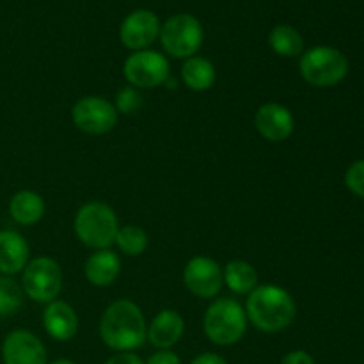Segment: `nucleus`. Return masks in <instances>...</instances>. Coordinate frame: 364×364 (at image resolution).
<instances>
[{"mask_svg":"<svg viewBox=\"0 0 364 364\" xmlns=\"http://www.w3.org/2000/svg\"><path fill=\"white\" fill-rule=\"evenodd\" d=\"M247 320L262 333H279L290 327L297 316L294 297L276 284H262L249 294L245 302Z\"/></svg>","mask_w":364,"mask_h":364,"instance_id":"nucleus-2","label":"nucleus"},{"mask_svg":"<svg viewBox=\"0 0 364 364\" xmlns=\"http://www.w3.org/2000/svg\"><path fill=\"white\" fill-rule=\"evenodd\" d=\"M100 338L116 352H134L148 340V323L141 308L128 299L112 302L100 320Z\"/></svg>","mask_w":364,"mask_h":364,"instance_id":"nucleus-1","label":"nucleus"},{"mask_svg":"<svg viewBox=\"0 0 364 364\" xmlns=\"http://www.w3.org/2000/svg\"><path fill=\"white\" fill-rule=\"evenodd\" d=\"M183 316L174 309H162L148 326V341L159 350H171L183 336Z\"/></svg>","mask_w":364,"mask_h":364,"instance_id":"nucleus-14","label":"nucleus"},{"mask_svg":"<svg viewBox=\"0 0 364 364\" xmlns=\"http://www.w3.org/2000/svg\"><path fill=\"white\" fill-rule=\"evenodd\" d=\"M23 306V290L9 276H0V316L16 315Z\"/></svg>","mask_w":364,"mask_h":364,"instance_id":"nucleus-23","label":"nucleus"},{"mask_svg":"<svg viewBox=\"0 0 364 364\" xmlns=\"http://www.w3.org/2000/svg\"><path fill=\"white\" fill-rule=\"evenodd\" d=\"M215 66L205 57H188L181 68V80L191 91L203 92L208 91L215 84Z\"/></svg>","mask_w":364,"mask_h":364,"instance_id":"nucleus-19","label":"nucleus"},{"mask_svg":"<svg viewBox=\"0 0 364 364\" xmlns=\"http://www.w3.org/2000/svg\"><path fill=\"white\" fill-rule=\"evenodd\" d=\"M123 75L137 89H153L166 84L171 77L169 60L155 50H139L127 57Z\"/></svg>","mask_w":364,"mask_h":364,"instance_id":"nucleus-8","label":"nucleus"},{"mask_svg":"<svg viewBox=\"0 0 364 364\" xmlns=\"http://www.w3.org/2000/svg\"><path fill=\"white\" fill-rule=\"evenodd\" d=\"M279 364H315V361L306 350H291L281 359Z\"/></svg>","mask_w":364,"mask_h":364,"instance_id":"nucleus-27","label":"nucleus"},{"mask_svg":"<svg viewBox=\"0 0 364 364\" xmlns=\"http://www.w3.org/2000/svg\"><path fill=\"white\" fill-rule=\"evenodd\" d=\"M71 119L84 134L105 135L117 124V110L102 96H84L71 109Z\"/></svg>","mask_w":364,"mask_h":364,"instance_id":"nucleus-9","label":"nucleus"},{"mask_svg":"<svg viewBox=\"0 0 364 364\" xmlns=\"http://www.w3.org/2000/svg\"><path fill=\"white\" fill-rule=\"evenodd\" d=\"M27 240L18 231L2 230L0 231V276H14L21 272L28 263Z\"/></svg>","mask_w":364,"mask_h":364,"instance_id":"nucleus-16","label":"nucleus"},{"mask_svg":"<svg viewBox=\"0 0 364 364\" xmlns=\"http://www.w3.org/2000/svg\"><path fill=\"white\" fill-rule=\"evenodd\" d=\"M63 288V270L53 258L39 256L31 259L21 274V290L31 301L50 304Z\"/></svg>","mask_w":364,"mask_h":364,"instance_id":"nucleus-7","label":"nucleus"},{"mask_svg":"<svg viewBox=\"0 0 364 364\" xmlns=\"http://www.w3.org/2000/svg\"><path fill=\"white\" fill-rule=\"evenodd\" d=\"M116 110L117 114H134L142 107V96L134 85H127V87L119 89L116 95Z\"/></svg>","mask_w":364,"mask_h":364,"instance_id":"nucleus-24","label":"nucleus"},{"mask_svg":"<svg viewBox=\"0 0 364 364\" xmlns=\"http://www.w3.org/2000/svg\"><path fill=\"white\" fill-rule=\"evenodd\" d=\"M105 364H146V363L142 361L137 354H134V352H117V354H114L112 358L107 359Z\"/></svg>","mask_w":364,"mask_h":364,"instance_id":"nucleus-28","label":"nucleus"},{"mask_svg":"<svg viewBox=\"0 0 364 364\" xmlns=\"http://www.w3.org/2000/svg\"><path fill=\"white\" fill-rule=\"evenodd\" d=\"M345 185L352 194L364 198V159L348 167L345 173Z\"/></svg>","mask_w":364,"mask_h":364,"instance_id":"nucleus-25","label":"nucleus"},{"mask_svg":"<svg viewBox=\"0 0 364 364\" xmlns=\"http://www.w3.org/2000/svg\"><path fill=\"white\" fill-rule=\"evenodd\" d=\"M205 32L199 20L192 14L181 13L171 16L160 27V43L174 59H188L201 48Z\"/></svg>","mask_w":364,"mask_h":364,"instance_id":"nucleus-6","label":"nucleus"},{"mask_svg":"<svg viewBox=\"0 0 364 364\" xmlns=\"http://www.w3.org/2000/svg\"><path fill=\"white\" fill-rule=\"evenodd\" d=\"M4 364H46V348L34 333L16 329L2 343Z\"/></svg>","mask_w":364,"mask_h":364,"instance_id":"nucleus-12","label":"nucleus"},{"mask_svg":"<svg viewBox=\"0 0 364 364\" xmlns=\"http://www.w3.org/2000/svg\"><path fill=\"white\" fill-rule=\"evenodd\" d=\"M160 36L159 16L151 11L139 9L128 14L119 28V39L128 50H148Z\"/></svg>","mask_w":364,"mask_h":364,"instance_id":"nucleus-11","label":"nucleus"},{"mask_svg":"<svg viewBox=\"0 0 364 364\" xmlns=\"http://www.w3.org/2000/svg\"><path fill=\"white\" fill-rule=\"evenodd\" d=\"M191 364H228V361L223 355L213 354V352H203L198 358L192 359Z\"/></svg>","mask_w":364,"mask_h":364,"instance_id":"nucleus-29","label":"nucleus"},{"mask_svg":"<svg viewBox=\"0 0 364 364\" xmlns=\"http://www.w3.org/2000/svg\"><path fill=\"white\" fill-rule=\"evenodd\" d=\"M50 364H77V363L71 361V359H57V361H53Z\"/></svg>","mask_w":364,"mask_h":364,"instance_id":"nucleus-30","label":"nucleus"},{"mask_svg":"<svg viewBox=\"0 0 364 364\" xmlns=\"http://www.w3.org/2000/svg\"><path fill=\"white\" fill-rule=\"evenodd\" d=\"M247 315L235 299H217L206 308L203 331L213 345L230 347L238 343L247 331Z\"/></svg>","mask_w":364,"mask_h":364,"instance_id":"nucleus-3","label":"nucleus"},{"mask_svg":"<svg viewBox=\"0 0 364 364\" xmlns=\"http://www.w3.org/2000/svg\"><path fill=\"white\" fill-rule=\"evenodd\" d=\"M302 78L313 87H334L348 73V60L343 52L333 46H315L301 55Z\"/></svg>","mask_w":364,"mask_h":364,"instance_id":"nucleus-5","label":"nucleus"},{"mask_svg":"<svg viewBox=\"0 0 364 364\" xmlns=\"http://www.w3.org/2000/svg\"><path fill=\"white\" fill-rule=\"evenodd\" d=\"M146 364H181L180 355L173 350H156L148 358Z\"/></svg>","mask_w":364,"mask_h":364,"instance_id":"nucleus-26","label":"nucleus"},{"mask_svg":"<svg viewBox=\"0 0 364 364\" xmlns=\"http://www.w3.org/2000/svg\"><path fill=\"white\" fill-rule=\"evenodd\" d=\"M269 45L274 53L281 57H297L304 52V39L291 25H277L270 31Z\"/></svg>","mask_w":364,"mask_h":364,"instance_id":"nucleus-21","label":"nucleus"},{"mask_svg":"<svg viewBox=\"0 0 364 364\" xmlns=\"http://www.w3.org/2000/svg\"><path fill=\"white\" fill-rule=\"evenodd\" d=\"M75 235L87 247L100 251L116 242L119 220L112 206L102 201H91L80 206L75 215Z\"/></svg>","mask_w":364,"mask_h":364,"instance_id":"nucleus-4","label":"nucleus"},{"mask_svg":"<svg viewBox=\"0 0 364 364\" xmlns=\"http://www.w3.org/2000/svg\"><path fill=\"white\" fill-rule=\"evenodd\" d=\"M9 215L21 226H34L45 215V201L34 191H20L11 198Z\"/></svg>","mask_w":364,"mask_h":364,"instance_id":"nucleus-18","label":"nucleus"},{"mask_svg":"<svg viewBox=\"0 0 364 364\" xmlns=\"http://www.w3.org/2000/svg\"><path fill=\"white\" fill-rule=\"evenodd\" d=\"M255 127L258 134L269 142H283L294 134L295 119L290 109L281 103H263L255 114Z\"/></svg>","mask_w":364,"mask_h":364,"instance_id":"nucleus-13","label":"nucleus"},{"mask_svg":"<svg viewBox=\"0 0 364 364\" xmlns=\"http://www.w3.org/2000/svg\"><path fill=\"white\" fill-rule=\"evenodd\" d=\"M121 272V259L110 249H100L87 258L84 267L85 279L98 288H107L117 279Z\"/></svg>","mask_w":364,"mask_h":364,"instance_id":"nucleus-17","label":"nucleus"},{"mask_svg":"<svg viewBox=\"0 0 364 364\" xmlns=\"http://www.w3.org/2000/svg\"><path fill=\"white\" fill-rule=\"evenodd\" d=\"M116 244L119 251L127 256H139L148 249L149 238L142 228L128 224V226L119 228L116 235Z\"/></svg>","mask_w":364,"mask_h":364,"instance_id":"nucleus-22","label":"nucleus"},{"mask_svg":"<svg viewBox=\"0 0 364 364\" xmlns=\"http://www.w3.org/2000/svg\"><path fill=\"white\" fill-rule=\"evenodd\" d=\"M183 283L192 295L199 299H213L220 294L224 274L219 263L208 256H194L183 270Z\"/></svg>","mask_w":364,"mask_h":364,"instance_id":"nucleus-10","label":"nucleus"},{"mask_svg":"<svg viewBox=\"0 0 364 364\" xmlns=\"http://www.w3.org/2000/svg\"><path fill=\"white\" fill-rule=\"evenodd\" d=\"M43 326L50 338L68 341L78 333V316L68 302L53 301L43 311Z\"/></svg>","mask_w":364,"mask_h":364,"instance_id":"nucleus-15","label":"nucleus"},{"mask_svg":"<svg viewBox=\"0 0 364 364\" xmlns=\"http://www.w3.org/2000/svg\"><path fill=\"white\" fill-rule=\"evenodd\" d=\"M224 284L230 288L233 294L249 295L256 287H258V274L251 263L244 259H233L223 270Z\"/></svg>","mask_w":364,"mask_h":364,"instance_id":"nucleus-20","label":"nucleus"}]
</instances>
